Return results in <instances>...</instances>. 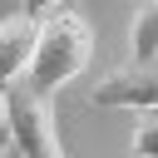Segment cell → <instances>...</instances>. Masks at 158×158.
<instances>
[{"instance_id":"5b68a950","label":"cell","mask_w":158,"mask_h":158,"mask_svg":"<svg viewBox=\"0 0 158 158\" xmlns=\"http://www.w3.org/2000/svg\"><path fill=\"white\" fill-rule=\"evenodd\" d=\"M128 143H133V158H158V109H138Z\"/></svg>"},{"instance_id":"3957f363","label":"cell","mask_w":158,"mask_h":158,"mask_svg":"<svg viewBox=\"0 0 158 158\" xmlns=\"http://www.w3.org/2000/svg\"><path fill=\"white\" fill-rule=\"evenodd\" d=\"M94 104L99 109H158V59L148 64H123L114 69L99 89H94Z\"/></svg>"},{"instance_id":"7a4b0ae2","label":"cell","mask_w":158,"mask_h":158,"mask_svg":"<svg viewBox=\"0 0 158 158\" xmlns=\"http://www.w3.org/2000/svg\"><path fill=\"white\" fill-rule=\"evenodd\" d=\"M5 143L20 158H64L59 143V123H54V99L30 89L25 79L5 94Z\"/></svg>"},{"instance_id":"277c9868","label":"cell","mask_w":158,"mask_h":158,"mask_svg":"<svg viewBox=\"0 0 158 158\" xmlns=\"http://www.w3.org/2000/svg\"><path fill=\"white\" fill-rule=\"evenodd\" d=\"M158 59V0H138L128 20V64Z\"/></svg>"},{"instance_id":"8992f818","label":"cell","mask_w":158,"mask_h":158,"mask_svg":"<svg viewBox=\"0 0 158 158\" xmlns=\"http://www.w3.org/2000/svg\"><path fill=\"white\" fill-rule=\"evenodd\" d=\"M20 5H25L30 20H44V15H54V10H64V5H74V0H20Z\"/></svg>"},{"instance_id":"6da1fadb","label":"cell","mask_w":158,"mask_h":158,"mask_svg":"<svg viewBox=\"0 0 158 158\" xmlns=\"http://www.w3.org/2000/svg\"><path fill=\"white\" fill-rule=\"evenodd\" d=\"M35 25L40 30H35V54H30L25 84L54 99L69 79H79L89 69V59H94V25L74 5H64V10L35 20Z\"/></svg>"}]
</instances>
